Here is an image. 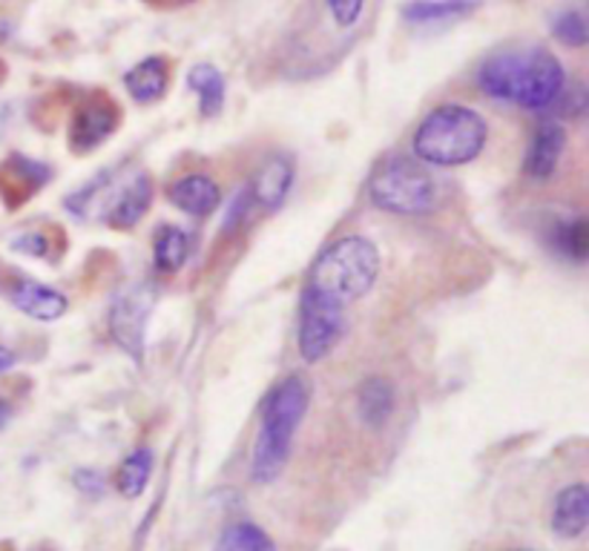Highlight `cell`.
Wrapping results in <instances>:
<instances>
[{"label":"cell","mask_w":589,"mask_h":551,"mask_svg":"<svg viewBox=\"0 0 589 551\" xmlns=\"http://www.w3.org/2000/svg\"><path fill=\"white\" fill-rule=\"evenodd\" d=\"M478 87L494 101L523 109H547L567 89V72L547 49H509L489 55L480 63Z\"/></svg>","instance_id":"cell-1"},{"label":"cell","mask_w":589,"mask_h":551,"mask_svg":"<svg viewBox=\"0 0 589 551\" xmlns=\"http://www.w3.org/2000/svg\"><path fill=\"white\" fill-rule=\"evenodd\" d=\"M311 388L300 374L276 382L262 405V425L256 434L251 474L259 485L274 483L291 460V445L308 414Z\"/></svg>","instance_id":"cell-2"},{"label":"cell","mask_w":589,"mask_h":551,"mask_svg":"<svg viewBox=\"0 0 589 551\" xmlns=\"http://www.w3.org/2000/svg\"><path fill=\"white\" fill-rule=\"evenodd\" d=\"M489 138L487 118L463 104L432 109L414 130V156L432 167H463L483 152Z\"/></svg>","instance_id":"cell-3"},{"label":"cell","mask_w":589,"mask_h":551,"mask_svg":"<svg viewBox=\"0 0 589 551\" xmlns=\"http://www.w3.org/2000/svg\"><path fill=\"white\" fill-rule=\"evenodd\" d=\"M380 276V250L365 236H345L325 247L311 267L308 291L323 299L349 305L363 299Z\"/></svg>","instance_id":"cell-4"},{"label":"cell","mask_w":589,"mask_h":551,"mask_svg":"<svg viewBox=\"0 0 589 551\" xmlns=\"http://www.w3.org/2000/svg\"><path fill=\"white\" fill-rule=\"evenodd\" d=\"M369 198L391 216H429L438 205V184L423 164L412 158H389L371 173Z\"/></svg>","instance_id":"cell-5"},{"label":"cell","mask_w":589,"mask_h":551,"mask_svg":"<svg viewBox=\"0 0 589 551\" xmlns=\"http://www.w3.org/2000/svg\"><path fill=\"white\" fill-rule=\"evenodd\" d=\"M345 307L305 287L300 302V354L305 362H323L345 336Z\"/></svg>","instance_id":"cell-6"},{"label":"cell","mask_w":589,"mask_h":551,"mask_svg":"<svg viewBox=\"0 0 589 551\" xmlns=\"http://www.w3.org/2000/svg\"><path fill=\"white\" fill-rule=\"evenodd\" d=\"M118 121H121V112L110 98L81 104L72 121H69V147L78 156L98 150L118 130Z\"/></svg>","instance_id":"cell-7"},{"label":"cell","mask_w":589,"mask_h":551,"mask_svg":"<svg viewBox=\"0 0 589 551\" xmlns=\"http://www.w3.org/2000/svg\"><path fill=\"white\" fill-rule=\"evenodd\" d=\"M150 305L153 302L145 287H136V291L118 296L116 305L110 307L112 340L136 360H141V351H145V325L147 316H150Z\"/></svg>","instance_id":"cell-8"},{"label":"cell","mask_w":589,"mask_h":551,"mask_svg":"<svg viewBox=\"0 0 589 551\" xmlns=\"http://www.w3.org/2000/svg\"><path fill=\"white\" fill-rule=\"evenodd\" d=\"M563 147H567V130H563L558 121H541L534 127L532 141H529L527 161H523V170L534 181H547L552 178V173L558 170L561 164Z\"/></svg>","instance_id":"cell-9"},{"label":"cell","mask_w":589,"mask_h":551,"mask_svg":"<svg viewBox=\"0 0 589 551\" xmlns=\"http://www.w3.org/2000/svg\"><path fill=\"white\" fill-rule=\"evenodd\" d=\"M49 178H52V170L47 164L32 161L27 156H12L0 164V196L7 198L9 207H18L41 190Z\"/></svg>","instance_id":"cell-10"},{"label":"cell","mask_w":589,"mask_h":551,"mask_svg":"<svg viewBox=\"0 0 589 551\" xmlns=\"http://www.w3.org/2000/svg\"><path fill=\"white\" fill-rule=\"evenodd\" d=\"M291 187H294V161L288 156H274L256 170L247 193H251V201H256L262 210H279Z\"/></svg>","instance_id":"cell-11"},{"label":"cell","mask_w":589,"mask_h":551,"mask_svg":"<svg viewBox=\"0 0 589 551\" xmlns=\"http://www.w3.org/2000/svg\"><path fill=\"white\" fill-rule=\"evenodd\" d=\"M552 531L563 540L581 538L589 525V489L587 483H572L558 491L556 503H552Z\"/></svg>","instance_id":"cell-12"},{"label":"cell","mask_w":589,"mask_h":551,"mask_svg":"<svg viewBox=\"0 0 589 551\" xmlns=\"http://www.w3.org/2000/svg\"><path fill=\"white\" fill-rule=\"evenodd\" d=\"M12 305L27 314L29 319L35 322H56L67 314V296L52 287L41 285V282L32 279H21L18 285H12V293H9Z\"/></svg>","instance_id":"cell-13"},{"label":"cell","mask_w":589,"mask_h":551,"mask_svg":"<svg viewBox=\"0 0 589 551\" xmlns=\"http://www.w3.org/2000/svg\"><path fill=\"white\" fill-rule=\"evenodd\" d=\"M167 198H170V205H176L187 216H210L219 207L222 190L219 184L205 173H190V176L170 184Z\"/></svg>","instance_id":"cell-14"},{"label":"cell","mask_w":589,"mask_h":551,"mask_svg":"<svg viewBox=\"0 0 589 551\" xmlns=\"http://www.w3.org/2000/svg\"><path fill=\"white\" fill-rule=\"evenodd\" d=\"M153 205V178L147 173H138L127 187L116 196L112 207L107 210V225L116 230H130L147 216Z\"/></svg>","instance_id":"cell-15"},{"label":"cell","mask_w":589,"mask_h":551,"mask_svg":"<svg viewBox=\"0 0 589 551\" xmlns=\"http://www.w3.org/2000/svg\"><path fill=\"white\" fill-rule=\"evenodd\" d=\"M397 409V391L385 376H369L356 388V414L369 429H383Z\"/></svg>","instance_id":"cell-16"},{"label":"cell","mask_w":589,"mask_h":551,"mask_svg":"<svg viewBox=\"0 0 589 551\" xmlns=\"http://www.w3.org/2000/svg\"><path fill=\"white\" fill-rule=\"evenodd\" d=\"M167 83H170V67L161 55H153L138 61L136 67L124 76V87L130 92L132 101L138 104H153L167 92Z\"/></svg>","instance_id":"cell-17"},{"label":"cell","mask_w":589,"mask_h":551,"mask_svg":"<svg viewBox=\"0 0 589 551\" xmlns=\"http://www.w3.org/2000/svg\"><path fill=\"white\" fill-rule=\"evenodd\" d=\"M153 465H156V456L150 449H136L130 456H124V463L116 471V489L121 498L136 500L147 491V483L153 476Z\"/></svg>","instance_id":"cell-18"},{"label":"cell","mask_w":589,"mask_h":551,"mask_svg":"<svg viewBox=\"0 0 589 551\" xmlns=\"http://www.w3.org/2000/svg\"><path fill=\"white\" fill-rule=\"evenodd\" d=\"M190 89L199 96V112L205 118L219 116L222 107H225V76L213 63H199V67L190 69L187 76Z\"/></svg>","instance_id":"cell-19"},{"label":"cell","mask_w":589,"mask_h":551,"mask_svg":"<svg viewBox=\"0 0 589 551\" xmlns=\"http://www.w3.org/2000/svg\"><path fill=\"white\" fill-rule=\"evenodd\" d=\"M474 9L478 0H414L403 9V14L412 23H449L467 18Z\"/></svg>","instance_id":"cell-20"},{"label":"cell","mask_w":589,"mask_h":551,"mask_svg":"<svg viewBox=\"0 0 589 551\" xmlns=\"http://www.w3.org/2000/svg\"><path fill=\"white\" fill-rule=\"evenodd\" d=\"M552 245L558 247L561 256L572 259L576 265H583L589 253V225L583 216H572L569 222H558L552 230Z\"/></svg>","instance_id":"cell-21"},{"label":"cell","mask_w":589,"mask_h":551,"mask_svg":"<svg viewBox=\"0 0 589 551\" xmlns=\"http://www.w3.org/2000/svg\"><path fill=\"white\" fill-rule=\"evenodd\" d=\"M156 267L161 273H176L178 267L185 265L187 253H190V238L185 230L178 227H161L156 236Z\"/></svg>","instance_id":"cell-22"},{"label":"cell","mask_w":589,"mask_h":551,"mask_svg":"<svg viewBox=\"0 0 589 551\" xmlns=\"http://www.w3.org/2000/svg\"><path fill=\"white\" fill-rule=\"evenodd\" d=\"M216 551H276V543L256 523H234L222 531Z\"/></svg>","instance_id":"cell-23"},{"label":"cell","mask_w":589,"mask_h":551,"mask_svg":"<svg viewBox=\"0 0 589 551\" xmlns=\"http://www.w3.org/2000/svg\"><path fill=\"white\" fill-rule=\"evenodd\" d=\"M552 35H556L563 47L581 49V47H587V41H589L587 21H583V14L578 12V9H569V12L558 14L556 23H552Z\"/></svg>","instance_id":"cell-24"},{"label":"cell","mask_w":589,"mask_h":551,"mask_svg":"<svg viewBox=\"0 0 589 551\" xmlns=\"http://www.w3.org/2000/svg\"><path fill=\"white\" fill-rule=\"evenodd\" d=\"M72 483H76V489L89 500L104 498V491H107V476L98 469H78L76 474H72Z\"/></svg>","instance_id":"cell-25"},{"label":"cell","mask_w":589,"mask_h":551,"mask_svg":"<svg viewBox=\"0 0 589 551\" xmlns=\"http://www.w3.org/2000/svg\"><path fill=\"white\" fill-rule=\"evenodd\" d=\"M363 7H365V0H328V9H331V14H334V21L345 29L354 27V23L360 21Z\"/></svg>","instance_id":"cell-26"},{"label":"cell","mask_w":589,"mask_h":551,"mask_svg":"<svg viewBox=\"0 0 589 551\" xmlns=\"http://www.w3.org/2000/svg\"><path fill=\"white\" fill-rule=\"evenodd\" d=\"M12 250L43 259V256H49V238L43 233H23V236L12 238Z\"/></svg>","instance_id":"cell-27"},{"label":"cell","mask_w":589,"mask_h":551,"mask_svg":"<svg viewBox=\"0 0 589 551\" xmlns=\"http://www.w3.org/2000/svg\"><path fill=\"white\" fill-rule=\"evenodd\" d=\"M247 205H251V193L242 190L239 196L234 198V205H230V210H227V216H225V230H234L236 225H242V222H245Z\"/></svg>","instance_id":"cell-28"},{"label":"cell","mask_w":589,"mask_h":551,"mask_svg":"<svg viewBox=\"0 0 589 551\" xmlns=\"http://www.w3.org/2000/svg\"><path fill=\"white\" fill-rule=\"evenodd\" d=\"M14 362H18L14 351H9L7 345H0V374H3V371H9V367H12Z\"/></svg>","instance_id":"cell-29"},{"label":"cell","mask_w":589,"mask_h":551,"mask_svg":"<svg viewBox=\"0 0 589 551\" xmlns=\"http://www.w3.org/2000/svg\"><path fill=\"white\" fill-rule=\"evenodd\" d=\"M9 420H12V405L7 400H0V431L7 429Z\"/></svg>","instance_id":"cell-30"},{"label":"cell","mask_w":589,"mask_h":551,"mask_svg":"<svg viewBox=\"0 0 589 551\" xmlns=\"http://www.w3.org/2000/svg\"><path fill=\"white\" fill-rule=\"evenodd\" d=\"M3 78H7V67H3V61H0V83H3Z\"/></svg>","instance_id":"cell-31"},{"label":"cell","mask_w":589,"mask_h":551,"mask_svg":"<svg viewBox=\"0 0 589 551\" xmlns=\"http://www.w3.org/2000/svg\"><path fill=\"white\" fill-rule=\"evenodd\" d=\"M509 551H532V549H509Z\"/></svg>","instance_id":"cell-32"}]
</instances>
